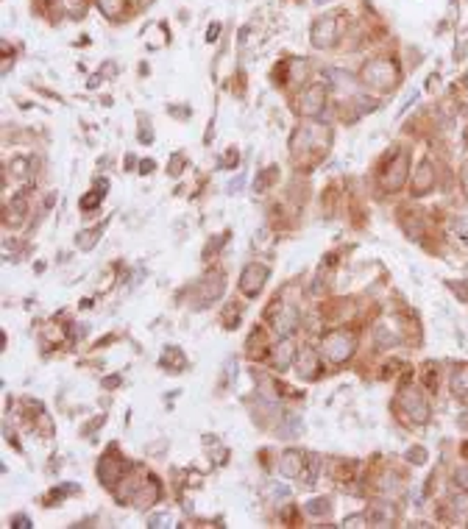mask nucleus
<instances>
[{
  "mask_svg": "<svg viewBox=\"0 0 468 529\" xmlns=\"http://www.w3.org/2000/svg\"><path fill=\"white\" fill-rule=\"evenodd\" d=\"M329 145H332V132L326 126L315 123V120L301 123L296 134H293V139H290V151L296 154V159L299 156H309V154H324Z\"/></svg>",
  "mask_w": 468,
  "mask_h": 529,
  "instance_id": "f257e3e1",
  "label": "nucleus"
},
{
  "mask_svg": "<svg viewBox=\"0 0 468 529\" xmlns=\"http://www.w3.org/2000/svg\"><path fill=\"white\" fill-rule=\"evenodd\" d=\"M360 78H363V84H366L368 90H373V92H390V90L399 84L401 70L393 59L379 56V59H371V62L363 67Z\"/></svg>",
  "mask_w": 468,
  "mask_h": 529,
  "instance_id": "f03ea898",
  "label": "nucleus"
},
{
  "mask_svg": "<svg viewBox=\"0 0 468 529\" xmlns=\"http://www.w3.org/2000/svg\"><path fill=\"white\" fill-rule=\"evenodd\" d=\"M396 404H399V412L407 421H413V424H418V427L430 424V401L421 396L418 388L404 385L399 390V396H396Z\"/></svg>",
  "mask_w": 468,
  "mask_h": 529,
  "instance_id": "7ed1b4c3",
  "label": "nucleus"
},
{
  "mask_svg": "<svg viewBox=\"0 0 468 529\" xmlns=\"http://www.w3.org/2000/svg\"><path fill=\"white\" fill-rule=\"evenodd\" d=\"M357 351V334L351 331H332L326 340H324V357L334 365L349 363Z\"/></svg>",
  "mask_w": 468,
  "mask_h": 529,
  "instance_id": "20e7f679",
  "label": "nucleus"
},
{
  "mask_svg": "<svg viewBox=\"0 0 468 529\" xmlns=\"http://www.w3.org/2000/svg\"><path fill=\"white\" fill-rule=\"evenodd\" d=\"M129 460L117 454V449H109L98 460V482L103 488H117V482L129 474Z\"/></svg>",
  "mask_w": 468,
  "mask_h": 529,
  "instance_id": "39448f33",
  "label": "nucleus"
},
{
  "mask_svg": "<svg viewBox=\"0 0 468 529\" xmlns=\"http://www.w3.org/2000/svg\"><path fill=\"white\" fill-rule=\"evenodd\" d=\"M270 279V267L262 262H251L243 267V276H240V293L245 298H257L262 293V287Z\"/></svg>",
  "mask_w": 468,
  "mask_h": 529,
  "instance_id": "423d86ee",
  "label": "nucleus"
},
{
  "mask_svg": "<svg viewBox=\"0 0 468 529\" xmlns=\"http://www.w3.org/2000/svg\"><path fill=\"white\" fill-rule=\"evenodd\" d=\"M404 178H407V156L399 154V156H393V159L385 165V170L379 173V187H382L385 193H396V190L404 187Z\"/></svg>",
  "mask_w": 468,
  "mask_h": 529,
  "instance_id": "0eeeda50",
  "label": "nucleus"
},
{
  "mask_svg": "<svg viewBox=\"0 0 468 529\" xmlns=\"http://www.w3.org/2000/svg\"><path fill=\"white\" fill-rule=\"evenodd\" d=\"M267 318H270V324H273V329H276V334H282V337H290L293 331H296V326H299V312L293 309V306H287V304H273L270 309H267Z\"/></svg>",
  "mask_w": 468,
  "mask_h": 529,
  "instance_id": "6e6552de",
  "label": "nucleus"
},
{
  "mask_svg": "<svg viewBox=\"0 0 468 529\" xmlns=\"http://www.w3.org/2000/svg\"><path fill=\"white\" fill-rule=\"evenodd\" d=\"M309 42H312V48H332L337 42V17L334 14L318 17L309 28Z\"/></svg>",
  "mask_w": 468,
  "mask_h": 529,
  "instance_id": "1a4fd4ad",
  "label": "nucleus"
},
{
  "mask_svg": "<svg viewBox=\"0 0 468 529\" xmlns=\"http://www.w3.org/2000/svg\"><path fill=\"white\" fill-rule=\"evenodd\" d=\"M299 376L304 379V382H315V379H321V373H324V360L312 351V348H301L299 354Z\"/></svg>",
  "mask_w": 468,
  "mask_h": 529,
  "instance_id": "9d476101",
  "label": "nucleus"
},
{
  "mask_svg": "<svg viewBox=\"0 0 468 529\" xmlns=\"http://www.w3.org/2000/svg\"><path fill=\"white\" fill-rule=\"evenodd\" d=\"M159 482H156V476H145V482L142 485H137V491H134V507L137 510H148V507H154L156 501H159Z\"/></svg>",
  "mask_w": 468,
  "mask_h": 529,
  "instance_id": "9b49d317",
  "label": "nucleus"
},
{
  "mask_svg": "<svg viewBox=\"0 0 468 529\" xmlns=\"http://www.w3.org/2000/svg\"><path fill=\"white\" fill-rule=\"evenodd\" d=\"M432 187H435V167L430 159H424V162L418 165V170H415V178H413V196L421 198V196H427Z\"/></svg>",
  "mask_w": 468,
  "mask_h": 529,
  "instance_id": "f8f14e48",
  "label": "nucleus"
},
{
  "mask_svg": "<svg viewBox=\"0 0 468 529\" xmlns=\"http://www.w3.org/2000/svg\"><path fill=\"white\" fill-rule=\"evenodd\" d=\"M324 103H326V90L324 87H309L304 95H301L299 100V109L301 114H318V112H324Z\"/></svg>",
  "mask_w": 468,
  "mask_h": 529,
  "instance_id": "ddd939ff",
  "label": "nucleus"
},
{
  "mask_svg": "<svg viewBox=\"0 0 468 529\" xmlns=\"http://www.w3.org/2000/svg\"><path fill=\"white\" fill-rule=\"evenodd\" d=\"M293 357H296V346H293L290 337H284V340L270 351V365H273L276 370H287L290 363H293Z\"/></svg>",
  "mask_w": 468,
  "mask_h": 529,
  "instance_id": "4468645a",
  "label": "nucleus"
},
{
  "mask_svg": "<svg viewBox=\"0 0 468 529\" xmlns=\"http://www.w3.org/2000/svg\"><path fill=\"white\" fill-rule=\"evenodd\" d=\"M304 471V454L299 449H284L279 457V474L282 476H299Z\"/></svg>",
  "mask_w": 468,
  "mask_h": 529,
  "instance_id": "2eb2a0df",
  "label": "nucleus"
},
{
  "mask_svg": "<svg viewBox=\"0 0 468 529\" xmlns=\"http://www.w3.org/2000/svg\"><path fill=\"white\" fill-rule=\"evenodd\" d=\"M223 284H226V282H223V276H220V273L215 276V282H212V273H209V276H203V282L198 284V290H203V298L198 301V306H209L212 301H218V298H220V293H223Z\"/></svg>",
  "mask_w": 468,
  "mask_h": 529,
  "instance_id": "dca6fc26",
  "label": "nucleus"
},
{
  "mask_svg": "<svg viewBox=\"0 0 468 529\" xmlns=\"http://www.w3.org/2000/svg\"><path fill=\"white\" fill-rule=\"evenodd\" d=\"M452 393L460 398L468 396V363H460L452 370Z\"/></svg>",
  "mask_w": 468,
  "mask_h": 529,
  "instance_id": "f3484780",
  "label": "nucleus"
},
{
  "mask_svg": "<svg viewBox=\"0 0 468 529\" xmlns=\"http://www.w3.org/2000/svg\"><path fill=\"white\" fill-rule=\"evenodd\" d=\"M449 240H452L454 245H463V248H466L468 245V220L466 218H454V220L449 223Z\"/></svg>",
  "mask_w": 468,
  "mask_h": 529,
  "instance_id": "a211bd4d",
  "label": "nucleus"
},
{
  "mask_svg": "<svg viewBox=\"0 0 468 529\" xmlns=\"http://www.w3.org/2000/svg\"><path fill=\"white\" fill-rule=\"evenodd\" d=\"M162 368H167L170 373H179L187 368V360L181 354V348H165V357H162Z\"/></svg>",
  "mask_w": 468,
  "mask_h": 529,
  "instance_id": "6ab92c4d",
  "label": "nucleus"
},
{
  "mask_svg": "<svg viewBox=\"0 0 468 529\" xmlns=\"http://www.w3.org/2000/svg\"><path fill=\"white\" fill-rule=\"evenodd\" d=\"M31 173H33L31 156H17V159H11V176H14V178L26 181V178H31Z\"/></svg>",
  "mask_w": 468,
  "mask_h": 529,
  "instance_id": "aec40b11",
  "label": "nucleus"
},
{
  "mask_svg": "<svg viewBox=\"0 0 468 529\" xmlns=\"http://www.w3.org/2000/svg\"><path fill=\"white\" fill-rule=\"evenodd\" d=\"M376 343L388 348V346H399L401 337H399V331L390 329V324L385 321V324H379V326H376Z\"/></svg>",
  "mask_w": 468,
  "mask_h": 529,
  "instance_id": "412c9836",
  "label": "nucleus"
},
{
  "mask_svg": "<svg viewBox=\"0 0 468 529\" xmlns=\"http://www.w3.org/2000/svg\"><path fill=\"white\" fill-rule=\"evenodd\" d=\"M329 510H332L329 498H312V501H307V504H304V513H309L312 518H326V515H329Z\"/></svg>",
  "mask_w": 468,
  "mask_h": 529,
  "instance_id": "4be33fe9",
  "label": "nucleus"
},
{
  "mask_svg": "<svg viewBox=\"0 0 468 529\" xmlns=\"http://www.w3.org/2000/svg\"><path fill=\"white\" fill-rule=\"evenodd\" d=\"M103 229H106V223H100V226H95V229H90V232H78V234H75V242H78V248L90 251V248L95 245V240H98L100 234H103Z\"/></svg>",
  "mask_w": 468,
  "mask_h": 529,
  "instance_id": "5701e85b",
  "label": "nucleus"
},
{
  "mask_svg": "<svg viewBox=\"0 0 468 529\" xmlns=\"http://www.w3.org/2000/svg\"><path fill=\"white\" fill-rule=\"evenodd\" d=\"M98 9L103 11V17L117 20V17H120V11H123V0H98Z\"/></svg>",
  "mask_w": 468,
  "mask_h": 529,
  "instance_id": "b1692460",
  "label": "nucleus"
},
{
  "mask_svg": "<svg viewBox=\"0 0 468 529\" xmlns=\"http://www.w3.org/2000/svg\"><path fill=\"white\" fill-rule=\"evenodd\" d=\"M237 324H240V306L229 304V306H226V315H223V326H226V329H234Z\"/></svg>",
  "mask_w": 468,
  "mask_h": 529,
  "instance_id": "393cba45",
  "label": "nucleus"
},
{
  "mask_svg": "<svg viewBox=\"0 0 468 529\" xmlns=\"http://www.w3.org/2000/svg\"><path fill=\"white\" fill-rule=\"evenodd\" d=\"M98 203H100V193H98V190H92V193H87V196L81 198V209H84V212H90V209H95Z\"/></svg>",
  "mask_w": 468,
  "mask_h": 529,
  "instance_id": "a878e982",
  "label": "nucleus"
},
{
  "mask_svg": "<svg viewBox=\"0 0 468 529\" xmlns=\"http://www.w3.org/2000/svg\"><path fill=\"white\" fill-rule=\"evenodd\" d=\"M226 237H229V234L223 232V234H220V237H215V240H209V242H206V245H209V248H206V251H203V260H209V257H212V254H218V251H220V242H223V240H226Z\"/></svg>",
  "mask_w": 468,
  "mask_h": 529,
  "instance_id": "bb28decb",
  "label": "nucleus"
},
{
  "mask_svg": "<svg viewBox=\"0 0 468 529\" xmlns=\"http://www.w3.org/2000/svg\"><path fill=\"white\" fill-rule=\"evenodd\" d=\"M454 485H457L460 491H466V493H468V465H463V468H457V471H454Z\"/></svg>",
  "mask_w": 468,
  "mask_h": 529,
  "instance_id": "cd10ccee",
  "label": "nucleus"
},
{
  "mask_svg": "<svg viewBox=\"0 0 468 529\" xmlns=\"http://www.w3.org/2000/svg\"><path fill=\"white\" fill-rule=\"evenodd\" d=\"M184 165H187L184 154H176V156H173V165H170V176H173V178H179V176H181V170H184Z\"/></svg>",
  "mask_w": 468,
  "mask_h": 529,
  "instance_id": "c85d7f7f",
  "label": "nucleus"
},
{
  "mask_svg": "<svg viewBox=\"0 0 468 529\" xmlns=\"http://www.w3.org/2000/svg\"><path fill=\"white\" fill-rule=\"evenodd\" d=\"M270 176H279V167H267L265 173H262V176H260V178H262V181H260V184H257V190H265V187H270V181H273V178H270Z\"/></svg>",
  "mask_w": 468,
  "mask_h": 529,
  "instance_id": "c756f323",
  "label": "nucleus"
},
{
  "mask_svg": "<svg viewBox=\"0 0 468 529\" xmlns=\"http://www.w3.org/2000/svg\"><path fill=\"white\" fill-rule=\"evenodd\" d=\"M267 491H270V496H273V498H287V493H290V488H287V485H270Z\"/></svg>",
  "mask_w": 468,
  "mask_h": 529,
  "instance_id": "7c9ffc66",
  "label": "nucleus"
},
{
  "mask_svg": "<svg viewBox=\"0 0 468 529\" xmlns=\"http://www.w3.org/2000/svg\"><path fill=\"white\" fill-rule=\"evenodd\" d=\"M407 460H410V463H424V460H427V454H424L421 449H415V451H407Z\"/></svg>",
  "mask_w": 468,
  "mask_h": 529,
  "instance_id": "2f4dec72",
  "label": "nucleus"
},
{
  "mask_svg": "<svg viewBox=\"0 0 468 529\" xmlns=\"http://www.w3.org/2000/svg\"><path fill=\"white\" fill-rule=\"evenodd\" d=\"M84 3H87V0H67V6H70L73 11H81V9H84Z\"/></svg>",
  "mask_w": 468,
  "mask_h": 529,
  "instance_id": "473e14b6",
  "label": "nucleus"
},
{
  "mask_svg": "<svg viewBox=\"0 0 468 529\" xmlns=\"http://www.w3.org/2000/svg\"><path fill=\"white\" fill-rule=\"evenodd\" d=\"M460 184H463V196L468 198V165L463 167V178H460Z\"/></svg>",
  "mask_w": 468,
  "mask_h": 529,
  "instance_id": "72a5a7b5",
  "label": "nucleus"
},
{
  "mask_svg": "<svg viewBox=\"0 0 468 529\" xmlns=\"http://www.w3.org/2000/svg\"><path fill=\"white\" fill-rule=\"evenodd\" d=\"M11 527H31V521L20 515V518H14V521H11Z\"/></svg>",
  "mask_w": 468,
  "mask_h": 529,
  "instance_id": "f704fd0d",
  "label": "nucleus"
},
{
  "mask_svg": "<svg viewBox=\"0 0 468 529\" xmlns=\"http://www.w3.org/2000/svg\"><path fill=\"white\" fill-rule=\"evenodd\" d=\"M103 385H106V388H117V385H120V376H109Z\"/></svg>",
  "mask_w": 468,
  "mask_h": 529,
  "instance_id": "c9c22d12",
  "label": "nucleus"
},
{
  "mask_svg": "<svg viewBox=\"0 0 468 529\" xmlns=\"http://www.w3.org/2000/svg\"><path fill=\"white\" fill-rule=\"evenodd\" d=\"M218 31H220V26H212V28H209V31H206V39H209V42H212V39H215V36H218Z\"/></svg>",
  "mask_w": 468,
  "mask_h": 529,
  "instance_id": "e433bc0d",
  "label": "nucleus"
},
{
  "mask_svg": "<svg viewBox=\"0 0 468 529\" xmlns=\"http://www.w3.org/2000/svg\"><path fill=\"white\" fill-rule=\"evenodd\" d=\"M139 170H142V173H151V170H154V162H142Z\"/></svg>",
  "mask_w": 468,
  "mask_h": 529,
  "instance_id": "4c0bfd02",
  "label": "nucleus"
},
{
  "mask_svg": "<svg viewBox=\"0 0 468 529\" xmlns=\"http://www.w3.org/2000/svg\"><path fill=\"white\" fill-rule=\"evenodd\" d=\"M142 3H154V0H142Z\"/></svg>",
  "mask_w": 468,
  "mask_h": 529,
  "instance_id": "58836bf2",
  "label": "nucleus"
}]
</instances>
